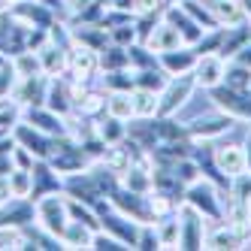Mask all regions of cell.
Masks as SVG:
<instances>
[{
    "mask_svg": "<svg viewBox=\"0 0 251 251\" xmlns=\"http://www.w3.org/2000/svg\"><path fill=\"white\" fill-rule=\"evenodd\" d=\"M33 206H37V224L40 230H46L49 236L61 239L64 230L70 224V212H67V197H58V194H46L40 197V200H33Z\"/></svg>",
    "mask_w": 251,
    "mask_h": 251,
    "instance_id": "6da1fadb",
    "label": "cell"
},
{
    "mask_svg": "<svg viewBox=\"0 0 251 251\" xmlns=\"http://www.w3.org/2000/svg\"><path fill=\"white\" fill-rule=\"evenodd\" d=\"M209 100L215 109L230 115L233 121H251V91H236V88L221 82L209 91Z\"/></svg>",
    "mask_w": 251,
    "mask_h": 251,
    "instance_id": "7a4b0ae2",
    "label": "cell"
},
{
    "mask_svg": "<svg viewBox=\"0 0 251 251\" xmlns=\"http://www.w3.org/2000/svg\"><path fill=\"white\" fill-rule=\"evenodd\" d=\"M194 88H197L194 73H182V76L167 79V85L160 88V106H157V115H176V112L191 100Z\"/></svg>",
    "mask_w": 251,
    "mask_h": 251,
    "instance_id": "3957f363",
    "label": "cell"
},
{
    "mask_svg": "<svg viewBox=\"0 0 251 251\" xmlns=\"http://www.w3.org/2000/svg\"><path fill=\"white\" fill-rule=\"evenodd\" d=\"M97 73H100V51L88 49L82 43L70 46V51H67V76L76 85H82V82H91Z\"/></svg>",
    "mask_w": 251,
    "mask_h": 251,
    "instance_id": "277c9868",
    "label": "cell"
},
{
    "mask_svg": "<svg viewBox=\"0 0 251 251\" xmlns=\"http://www.w3.org/2000/svg\"><path fill=\"white\" fill-rule=\"evenodd\" d=\"M178 224H182V242L178 248H188V251H197V248H206V218L197 212L191 203H178Z\"/></svg>",
    "mask_w": 251,
    "mask_h": 251,
    "instance_id": "5b68a950",
    "label": "cell"
},
{
    "mask_svg": "<svg viewBox=\"0 0 251 251\" xmlns=\"http://www.w3.org/2000/svg\"><path fill=\"white\" fill-rule=\"evenodd\" d=\"M185 203H191L206 221H218V218H221V203H218V194H215V188H212L209 178H200V182L188 185Z\"/></svg>",
    "mask_w": 251,
    "mask_h": 251,
    "instance_id": "8992f818",
    "label": "cell"
},
{
    "mask_svg": "<svg viewBox=\"0 0 251 251\" xmlns=\"http://www.w3.org/2000/svg\"><path fill=\"white\" fill-rule=\"evenodd\" d=\"M9 19L15 25H22V27H49L51 22H55V12L46 9L40 0H22V3H15L9 9Z\"/></svg>",
    "mask_w": 251,
    "mask_h": 251,
    "instance_id": "52a82bcc",
    "label": "cell"
},
{
    "mask_svg": "<svg viewBox=\"0 0 251 251\" xmlns=\"http://www.w3.org/2000/svg\"><path fill=\"white\" fill-rule=\"evenodd\" d=\"M12 136H15V142L19 146H25L37 160H49V154H51V136L49 133H43V130H37L33 124H27V121H19L12 127Z\"/></svg>",
    "mask_w": 251,
    "mask_h": 251,
    "instance_id": "ba28073f",
    "label": "cell"
},
{
    "mask_svg": "<svg viewBox=\"0 0 251 251\" xmlns=\"http://www.w3.org/2000/svg\"><path fill=\"white\" fill-rule=\"evenodd\" d=\"M22 121L33 124L37 130H43V133H49V136H64V133H67V118L58 115L55 109H49L46 103H43V106H25V118H22Z\"/></svg>",
    "mask_w": 251,
    "mask_h": 251,
    "instance_id": "9c48e42d",
    "label": "cell"
},
{
    "mask_svg": "<svg viewBox=\"0 0 251 251\" xmlns=\"http://www.w3.org/2000/svg\"><path fill=\"white\" fill-rule=\"evenodd\" d=\"M64 191H67V197H76V200H82V203H88V206L103 203V188L97 185V178L91 176V170L76 173V176H67Z\"/></svg>",
    "mask_w": 251,
    "mask_h": 251,
    "instance_id": "30bf717a",
    "label": "cell"
},
{
    "mask_svg": "<svg viewBox=\"0 0 251 251\" xmlns=\"http://www.w3.org/2000/svg\"><path fill=\"white\" fill-rule=\"evenodd\" d=\"M224 73H227V61H224L221 55H200V58H197V67H194L197 88H206V91H212L215 85L224 82Z\"/></svg>",
    "mask_w": 251,
    "mask_h": 251,
    "instance_id": "8fae6325",
    "label": "cell"
},
{
    "mask_svg": "<svg viewBox=\"0 0 251 251\" xmlns=\"http://www.w3.org/2000/svg\"><path fill=\"white\" fill-rule=\"evenodd\" d=\"M46 94H49V79H46V73L19 79V85H15V91H12V97L19 100L22 106H43L46 103Z\"/></svg>",
    "mask_w": 251,
    "mask_h": 251,
    "instance_id": "7c38bea8",
    "label": "cell"
},
{
    "mask_svg": "<svg viewBox=\"0 0 251 251\" xmlns=\"http://www.w3.org/2000/svg\"><path fill=\"white\" fill-rule=\"evenodd\" d=\"M30 221H37L33 200H9L0 206V230L3 227H27Z\"/></svg>",
    "mask_w": 251,
    "mask_h": 251,
    "instance_id": "4fadbf2b",
    "label": "cell"
},
{
    "mask_svg": "<svg viewBox=\"0 0 251 251\" xmlns=\"http://www.w3.org/2000/svg\"><path fill=\"white\" fill-rule=\"evenodd\" d=\"M164 19L173 25V27H178V33H182V40H185V46H194L197 40L206 33V27L203 25H197L191 15L182 9V6H176V3H170V6H164Z\"/></svg>",
    "mask_w": 251,
    "mask_h": 251,
    "instance_id": "5bb4252c",
    "label": "cell"
},
{
    "mask_svg": "<svg viewBox=\"0 0 251 251\" xmlns=\"http://www.w3.org/2000/svg\"><path fill=\"white\" fill-rule=\"evenodd\" d=\"M215 164H218V170H221L227 178L248 173L245 146H221V149H215Z\"/></svg>",
    "mask_w": 251,
    "mask_h": 251,
    "instance_id": "9a60e30c",
    "label": "cell"
},
{
    "mask_svg": "<svg viewBox=\"0 0 251 251\" xmlns=\"http://www.w3.org/2000/svg\"><path fill=\"white\" fill-rule=\"evenodd\" d=\"M197 51L194 49H173V51H160V58L157 64L167 70V76H182V73H194V67H197Z\"/></svg>",
    "mask_w": 251,
    "mask_h": 251,
    "instance_id": "2e32d148",
    "label": "cell"
},
{
    "mask_svg": "<svg viewBox=\"0 0 251 251\" xmlns=\"http://www.w3.org/2000/svg\"><path fill=\"white\" fill-rule=\"evenodd\" d=\"M233 127V118L230 115H212V118H197L194 124H188V136L197 139V142H209L215 136H224L227 130Z\"/></svg>",
    "mask_w": 251,
    "mask_h": 251,
    "instance_id": "e0dca14e",
    "label": "cell"
},
{
    "mask_svg": "<svg viewBox=\"0 0 251 251\" xmlns=\"http://www.w3.org/2000/svg\"><path fill=\"white\" fill-rule=\"evenodd\" d=\"M146 46L154 51V55H160V51H173V49H182L185 40H182V33H178V27H173L167 19H160L151 30V37L146 40Z\"/></svg>",
    "mask_w": 251,
    "mask_h": 251,
    "instance_id": "ac0fdd59",
    "label": "cell"
},
{
    "mask_svg": "<svg viewBox=\"0 0 251 251\" xmlns=\"http://www.w3.org/2000/svg\"><path fill=\"white\" fill-rule=\"evenodd\" d=\"M209 9L215 12V19H218V25H221V27H236V25L248 22L242 0H212Z\"/></svg>",
    "mask_w": 251,
    "mask_h": 251,
    "instance_id": "d6986e66",
    "label": "cell"
},
{
    "mask_svg": "<svg viewBox=\"0 0 251 251\" xmlns=\"http://www.w3.org/2000/svg\"><path fill=\"white\" fill-rule=\"evenodd\" d=\"M37 55H40V64H43L46 76H64L67 73V49H61L55 43H46Z\"/></svg>",
    "mask_w": 251,
    "mask_h": 251,
    "instance_id": "ffe728a7",
    "label": "cell"
},
{
    "mask_svg": "<svg viewBox=\"0 0 251 251\" xmlns=\"http://www.w3.org/2000/svg\"><path fill=\"white\" fill-rule=\"evenodd\" d=\"M106 115L130 121L136 118L133 112V91H106Z\"/></svg>",
    "mask_w": 251,
    "mask_h": 251,
    "instance_id": "44dd1931",
    "label": "cell"
},
{
    "mask_svg": "<svg viewBox=\"0 0 251 251\" xmlns=\"http://www.w3.org/2000/svg\"><path fill=\"white\" fill-rule=\"evenodd\" d=\"M76 112L82 118H94V115L106 112V94L103 91H85V88H76Z\"/></svg>",
    "mask_w": 251,
    "mask_h": 251,
    "instance_id": "7402d4cb",
    "label": "cell"
},
{
    "mask_svg": "<svg viewBox=\"0 0 251 251\" xmlns=\"http://www.w3.org/2000/svg\"><path fill=\"white\" fill-rule=\"evenodd\" d=\"M61 245L64 248H91L94 245V230L91 227H85L82 221H70L67 230H64V236H61Z\"/></svg>",
    "mask_w": 251,
    "mask_h": 251,
    "instance_id": "603a6c76",
    "label": "cell"
},
{
    "mask_svg": "<svg viewBox=\"0 0 251 251\" xmlns=\"http://www.w3.org/2000/svg\"><path fill=\"white\" fill-rule=\"evenodd\" d=\"M157 106H160V91L133 88V112H136V118H157Z\"/></svg>",
    "mask_w": 251,
    "mask_h": 251,
    "instance_id": "cb8c5ba5",
    "label": "cell"
},
{
    "mask_svg": "<svg viewBox=\"0 0 251 251\" xmlns=\"http://www.w3.org/2000/svg\"><path fill=\"white\" fill-rule=\"evenodd\" d=\"M154 230H157L160 248H178V242H182V224H178V215L160 218V221L154 224Z\"/></svg>",
    "mask_w": 251,
    "mask_h": 251,
    "instance_id": "d4e9b609",
    "label": "cell"
},
{
    "mask_svg": "<svg viewBox=\"0 0 251 251\" xmlns=\"http://www.w3.org/2000/svg\"><path fill=\"white\" fill-rule=\"evenodd\" d=\"M97 136L106 142V146H118V142H124V139H127V121L106 115V118L97 124Z\"/></svg>",
    "mask_w": 251,
    "mask_h": 251,
    "instance_id": "484cf974",
    "label": "cell"
},
{
    "mask_svg": "<svg viewBox=\"0 0 251 251\" xmlns=\"http://www.w3.org/2000/svg\"><path fill=\"white\" fill-rule=\"evenodd\" d=\"M9 188H12V200H30V194H33V170L15 167L9 173Z\"/></svg>",
    "mask_w": 251,
    "mask_h": 251,
    "instance_id": "4316f807",
    "label": "cell"
},
{
    "mask_svg": "<svg viewBox=\"0 0 251 251\" xmlns=\"http://www.w3.org/2000/svg\"><path fill=\"white\" fill-rule=\"evenodd\" d=\"M124 67H130V55H127V49L124 46H106L100 51V70H106V73H112V70H124Z\"/></svg>",
    "mask_w": 251,
    "mask_h": 251,
    "instance_id": "83f0119b",
    "label": "cell"
},
{
    "mask_svg": "<svg viewBox=\"0 0 251 251\" xmlns=\"http://www.w3.org/2000/svg\"><path fill=\"white\" fill-rule=\"evenodd\" d=\"M182 9L191 15V19H194L197 25H203L206 30L221 27V25H218V19H215V12H212L206 3H200V0H182Z\"/></svg>",
    "mask_w": 251,
    "mask_h": 251,
    "instance_id": "f1b7e54d",
    "label": "cell"
},
{
    "mask_svg": "<svg viewBox=\"0 0 251 251\" xmlns=\"http://www.w3.org/2000/svg\"><path fill=\"white\" fill-rule=\"evenodd\" d=\"M9 61H12V67H15V73H19L22 79H27V76H37V73H43V64H40V55H37V51H30V49L19 51V55H12Z\"/></svg>",
    "mask_w": 251,
    "mask_h": 251,
    "instance_id": "f546056e",
    "label": "cell"
},
{
    "mask_svg": "<svg viewBox=\"0 0 251 251\" xmlns=\"http://www.w3.org/2000/svg\"><path fill=\"white\" fill-rule=\"evenodd\" d=\"M25 118V106L19 100H0V130L3 133H12V127Z\"/></svg>",
    "mask_w": 251,
    "mask_h": 251,
    "instance_id": "4dcf8cb0",
    "label": "cell"
},
{
    "mask_svg": "<svg viewBox=\"0 0 251 251\" xmlns=\"http://www.w3.org/2000/svg\"><path fill=\"white\" fill-rule=\"evenodd\" d=\"M224 85L236 88V91H251V67L233 61L227 64V73H224Z\"/></svg>",
    "mask_w": 251,
    "mask_h": 251,
    "instance_id": "1f68e13d",
    "label": "cell"
},
{
    "mask_svg": "<svg viewBox=\"0 0 251 251\" xmlns=\"http://www.w3.org/2000/svg\"><path fill=\"white\" fill-rule=\"evenodd\" d=\"M103 82H106V91H133V88H136L133 67L112 70V73H106V76H103Z\"/></svg>",
    "mask_w": 251,
    "mask_h": 251,
    "instance_id": "d6a6232c",
    "label": "cell"
},
{
    "mask_svg": "<svg viewBox=\"0 0 251 251\" xmlns=\"http://www.w3.org/2000/svg\"><path fill=\"white\" fill-rule=\"evenodd\" d=\"M224 30L227 27H215V30H206L200 40H197L191 49L197 51V55H218L221 51V43H224Z\"/></svg>",
    "mask_w": 251,
    "mask_h": 251,
    "instance_id": "836d02e7",
    "label": "cell"
},
{
    "mask_svg": "<svg viewBox=\"0 0 251 251\" xmlns=\"http://www.w3.org/2000/svg\"><path fill=\"white\" fill-rule=\"evenodd\" d=\"M133 76H136V88H151V91H160V88L167 85V70L160 67H149V70H133Z\"/></svg>",
    "mask_w": 251,
    "mask_h": 251,
    "instance_id": "e575fe53",
    "label": "cell"
},
{
    "mask_svg": "<svg viewBox=\"0 0 251 251\" xmlns=\"http://www.w3.org/2000/svg\"><path fill=\"white\" fill-rule=\"evenodd\" d=\"M206 248H242V239L236 236V230H215L206 236Z\"/></svg>",
    "mask_w": 251,
    "mask_h": 251,
    "instance_id": "d590c367",
    "label": "cell"
},
{
    "mask_svg": "<svg viewBox=\"0 0 251 251\" xmlns=\"http://www.w3.org/2000/svg\"><path fill=\"white\" fill-rule=\"evenodd\" d=\"M109 40L115 43V46H133L136 43V25H133V19L130 22H124V25H115V27H109Z\"/></svg>",
    "mask_w": 251,
    "mask_h": 251,
    "instance_id": "8d00e7d4",
    "label": "cell"
},
{
    "mask_svg": "<svg viewBox=\"0 0 251 251\" xmlns=\"http://www.w3.org/2000/svg\"><path fill=\"white\" fill-rule=\"evenodd\" d=\"M19 73H15V67H12V61H6L3 67H0V97H12V91H15V85H19Z\"/></svg>",
    "mask_w": 251,
    "mask_h": 251,
    "instance_id": "74e56055",
    "label": "cell"
},
{
    "mask_svg": "<svg viewBox=\"0 0 251 251\" xmlns=\"http://www.w3.org/2000/svg\"><path fill=\"white\" fill-rule=\"evenodd\" d=\"M91 248H100V251H121V248H127L121 239H115L112 233H106V230H97L94 233V245Z\"/></svg>",
    "mask_w": 251,
    "mask_h": 251,
    "instance_id": "f35d334b",
    "label": "cell"
},
{
    "mask_svg": "<svg viewBox=\"0 0 251 251\" xmlns=\"http://www.w3.org/2000/svg\"><path fill=\"white\" fill-rule=\"evenodd\" d=\"M12 160H15V167H22V170H33V164H37V157H33L25 146H15Z\"/></svg>",
    "mask_w": 251,
    "mask_h": 251,
    "instance_id": "ab89813d",
    "label": "cell"
},
{
    "mask_svg": "<svg viewBox=\"0 0 251 251\" xmlns=\"http://www.w3.org/2000/svg\"><path fill=\"white\" fill-rule=\"evenodd\" d=\"M133 3H136V15H139V12H160L167 6V0H133Z\"/></svg>",
    "mask_w": 251,
    "mask_h": 251,
    "instance_id": "60d3db41",
    "label": "cell"
},
{
    "mask_svg": "<svg viewBox=\"0 0 251 251\" xmlns=\"http://www.w3.org/2000/svg\"><path fill=\"white\" fill-rule=\"evenodd\" d=\"M40 3H43L46 9H51V12L58 15V19H61L64 12H70V9H67V0H40Z\"/></svg>",
    "mask_w": 251,
    "mask_h": 251,
    "instance_id": "b9f144b4",
    "label": "cell"
},
{
    "mask_svg": "<svg viewBox=\"0 0 251 251\" xmlns=\"http://www.w3.org/2000/svg\"><path fill=\"white\" fill-rule=\"evenodd\" d=\"M12 200V188H9V176H0V206Z\"/></svg>",
    "mask_w": 251,
    "mask_h": 251,
    "instance_id": "7bdbcfd3",
    "label": "cell"
},
{
    "mask_svg": "<svg viewBox=\"0 0 251 251\" xmlns=\"http://www.w3.org/2000/svg\"><path fill=\"white\" fill-rule=\"evenodd\" d=\"M233 61H239V64H245V67H251V40L236 51V55H233Z\"/></svg>",
    "mask_w": 251,
    "mask_h": 251,
    "instance_id": "ee69618b",
    "label": "cell"
},
{
    "mask_svg": "<svg viewBox=\"0 0 251 251\" xmlns=\"http://www.w3.org/2000/svg\"><path fill=\"white\" fill-rule=\"evenodd\" d=\"M245 157H248V170H251V133H248V139H245Z\"/></svg>",
    "mask_w": 251,
    "mask_h": 251,
    "instance_id": "f6af8a7d",
    "label": "cell"
},
{
    "mask_svg": "<svg viewBox=\"0 0 251 251\" xmlns=\"http://www.w3.org/2000/svg\"><path fill=\"white\" fill-rule=\"evenodd\" d=\"M15 3H22V0H0V9H12Z\"/></svg>",
    "mask_w": 251,
    "mask_h": 251,
    "instance_id": "bcb514c9",
    "label": "cell"
},
{
    "mask_svg": "<svg viewBox=\"0 0 251 251\" xmlns=\"http://www.w3.org/2000/svg\"><path fill=\"white\" fill-rule=\"evenodd\" d=\"M6 64V58H3V51H0V67H3Z\"/></svg>",
    "mask_w": 251,
    "mask_h": 251,
    "instance_id": "7dc6e473",
    "label": "cell"
},
{
    "mask_svg": "<svg viewBox=\"0 0 251 251\" xmlns=\"http://www.w3.org/2000/svg\"><path fill=\"white\" fill-rule=\"evenodd\" d=\"M248 206H251V197H248Z\"/></svg>",
    "mask_w": 251,
    "mask_h": 251,
    "instance_id": "c3c4849f",
    "label": "cell"
}]
</instances>
